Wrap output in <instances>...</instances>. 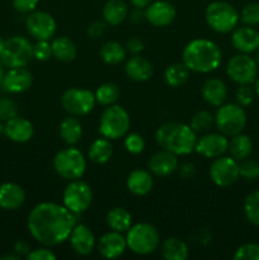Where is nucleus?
I'll return each instance as SVG.
<instances>
[{
  "label": "nucleus",
  "instance_id": "nucleus-1",
  "mask_svg": "<svg viewBox=\"0 0 259 260\" xmlns=\"http://www.w3.org/2000/svg\"><path fill=\"white\" fill-rule=\"evenodd\" d=\"M76 216L63 205L42 202L30 210L27 226L37 243L52 248L69 240L74 226L78 223Z\"/></svg>",
  "mask_w": 259,
  "mask_h": 260
},
{
  "label": "nucleus",
  "instance_id": "nucleus-2",
  "mask_svg": "<svg viewBox=\"0 0 259 260\" xmlns=\"http://www.w3.org/2000/svg\"><path fill=\"white\" fill-rule=\"evenodd\" d=\"M182 58L184 65L193 73L208 74L220 68L222 52L213 41L195 38L183 48Z\"/></svg>",
  "mask_w": 259,
  "mask_h": 260
},
{
  "label": "nucleus",
  "instance_id": "nucleus-3",
  "mask_svg": "<svg viewBox=\"0 0 259 260\" xmlns=\"http://www.w3.org/2000/svg\"><path fill=\"white\" fill-rule=\"evenodd\" d=\"M155 139L161 149L168 150L177 156H185L195 151L198 137L189 124L170 121L163 123L156 129Z\"/></svg>",
  "mask_w": 259,
  "mask_h": 260
},
{
  "label": "nucleus",
  "instance_id": "nucleus-4",
  "mask_svg": "<svg viewBox=\"0 0 259 260\" xmlns=\"http://www.w3.org/2000/svg\"><path fill=\"white\" fill-rule=\"evenodd\" d=\"M127 249L137 255L152 254L160 245V234L155 226L146 222L132 225L126 233Z\"/></svg>",
  "mask_w": 259,
  "mask_h": 260
},
{
  "label": "nucleus",
  "instance_id": "nucleus-5",
  "mask_svg": "<svg viewBox=\"0 0 259 260\" xmlns=\"http://www.w3.org/2000/svg\"><path fill=\"white\" fill-rule=\"evenodd\" d=\"M205 19L208 27L215 32L230 33L238 27L240 14L230 3L216 0L206 8Z\"/></svg>",
  "mask_w": 259,
  "mask_h": 260
},
{
  "label": "nucleus",
  "instance_id": "nucleus-6",
  "mask_svg": "<svg viewBox=\"0 0 259 260\" xmlns=\"http://www.w3.org/2000/svg\"><path fill=\"white\" fill-rule=\"evenodd\" d=\"M131 119L123 107L118 104L108 106L99 118V134L108 140H118L128 134Z\"/></svg>",
  "mask_w": 259,
  "mask_h": 260
},
{
  "label": "nucleus",
  "instance_id": "nucleus-7",
  "mask_svg": "<svg viewBox=\"0 0 259 260\" xmlns=\"http://www.w3.org/2000/svg\"><path fill=\"white\" fill-rule=\"evenodd\" d=\"M53 169L65 180L81 179L86 170V159L74 146L60 150L53 157Z\"/></svg>",
  "mask_w": 259,
  "mask_h": 260
},
{
  "label": "nucleus",
  "instance_id": "nucleus-8",
  "mask_svg": "<svg viewBox=\"0 0 259 260\" xmlns=\"http://www.w3.org/2000/svg\"><path fill=\"white\" fill-rule=\"evenodd\" d=\"M33 58V45L22 36H14L4 41L0 60L8 69L25 68Z\"/></svg>",
  "mask_w": 259,
  "mask_h": 260
},
{
  "label": "nucleus",
  "instance_id": "nucleus-9",
  "mask_svg": "<svg viewBox=\"0 0 259 260\" xmlns=\"http://www.w3.org/2000/svg\"><path fill=\"white\" fill-rule=\"evenodd\" d=\"M246 113L244 107L239 106L238 103H223L216 111L215 114V126L217 127L218 132L225 136H235L241 134L246 126Z\"/></svg>",
  "mask_w": 259,
  "mask_h": 260
},
{
  "label": "nucleus",
  "instance_id": "nucleus-10",
  "mask_svg": "<svg viewBox=\"0 0 259 260\" xmlns=\"http://www.w3.org/2000/svg\"><path fill=\"white\" fill-rule=\"evenodd\" d=\"M62 202L75 215L85 212L93 202V192L88 183L81 179L70 180L62 193Z\"/></svg>",
  "mask_w": 259,
  "mask_h": 260
},
{
  "label": "nucleus",
  "instance_id": "nucleus-11",
  "mask_svg": "<svg viewBox=\"0 0 259 260\" xmlns=\"http://www.w3.org/2000/svg\"><path fill=\"white\" fill-rule=\"evenodd\" d=\"M61 106L63 111L75 117L86 116L95 107L96 101L93 91L84 88H70L61 95Z\"/></svg>",
  "mask_w": 259,
  "mask_h": 260
},
{
  "label": "nucleus",
  "instance_id": "nucleus-12",
  "mask_svg": "<svg viewBox=\"0 0 259 260\" xmlns=\"http://www.w3.org/2000/svg\"><path fill=\"white\" fill-rule=\"evenodd\" d=\"M226 74L234 83L239 85L253 84L258 74V65L248 53H238L229 60L226 65Z\"/></svg>",
  "mask_w": 259,
  "mask_h": 260
},
{
  "label": "nucleus",
  "instance_id": "nucleus-13",
  "mask_svg": "<svg viewBox=\"0 0 259 260\" xmlns=\"http://www.w3.org/2000/svg\"><path fill=\"white\" fill-rule=\"evenodd\" d=\"M211 180L215 185L221 188L231 187L240 178L239 161L231 156H218L211 162L208 170Z\"/></svg>",
  "mask_w": 259,
  "mask_h": 260
},
{
  "label": "nucleus",
  "instance_id": "nucleus-14",
  "mask_svg": "<svg viewBox=\"0 0 259 260\" xmlns=\"http://www.w3.org/2000/svg\"><path fill=\"white\" fill-rule=\"evenodd\" d=\"M56 20L50 13L43 10H33L28 13L25 28L30 37L37 41H50L56 33Z\"/></svg>",
  "mask_w": 259,
  "mask_h": 260
},
{
  "label": "nucleus",
  "instance_id": "nucleus-15",
  "mask_svg": "<svg viewBox=\"0 0 259 260\" xmlns=\"http://www.w3.org/2000/svg\"><path fill=\"white\" fill-rule=\"evenodd\" d=\"M228 136L222 135L221 132L218 134L207 132L197 139L195 151L207 159H216L218 156H222L228 151Z\"/></svg>",
  "mask_w": 259,
  "mask_h": 260
},
{
  "label": "nucleus",
  "instance_id": "nucleus-16",
  "mask_svg": "<svg viewBox=\"0 0 259 260\" xmlns=\"http://www.w3.org/2000/svg\"><path fill=\"white\" fill-rule=\"evenodd\" d=\"M177 17V10L172 3L167 0L151 2L145 8V20L154 27H167L172 24Z\"/></svg>",
  "mask_w": 259,
  "mask_h": 260
},
{
  "label": "nucleus",
  "instance_id": "nucleus-17",
  "mask_svg": "<svg viewBox=\"0 0 259 260\" xmlns=\"http://www.w3.org/2000/svg\"><path fill=\"white\" fill-rule=\"evenodd\" d=\"M33 76L29 70L25 68H14L9 69L5 73L2 80L3 90L10 94H20L27 91L32 86Z\"/></svg>",
  "mask_w": 259,
  "mask_h": 260
},
{
  "label": "nucleus",
  "instance_id": "nucleus-18",
  "mask_svg": "<svg viewBox=\"0 0 259 260\" xmlns=\"http://www.w3.org/2000/svg\"><path fill=\"white\" fill-rule=\"evenodd\" d=\"M99 254L106 259H117L123 255L127 249L126 236L118 231H109L102 235L96 244Z\"/></svg>",
  "mask_w": 259,
  "mask_h": 260
},
{
  "label": "nucleus",
  "instance_id": "nucleus-19",
  "mask_svg": "<svg viewBox=\"0 0 259 260\" xmlns=\"http://www.w3.org/2000/svg\"><path fill=\"white\" fill-rule=\"evenodd\" d=\"M71 249L78 255L86 256L95 248V236L93 231L84 223H76L69 236Z\"/></svg>",
  "mask_w": 259,
  "mask_h": 260
},
{
  "label": "nucleus",
  "instance_id": "nucleus-20",
  "mask_svg": "<svg viewBox=\"0 0 259 260\" xmlns=\"http://www.w3.org/2000/svg\"><path fill=\"white\" fill-rule=\"evenodd\" d=\"M231 45L241 53L249 55L256 52L259 48V32L249 25L235 28L231 35Z\"/></svg>",
  "mask_w": 259,
  "mask_h": 260
},
{
  "label": "nucleus",
  "instance_id": "nucleus-21",
  "mask_svg": "<svg viewBox=\"0 0 259 260\" xmlns=\"http://www.w3.org/2000/svg\"><path fill=\"white\" fill-rule=\"evenodd\" d=\"M178 165H179V160H178L177 155L161 149L150 157L147 167H149L151 174L156 175V177H168L177 172Z\"/></svg>",
  "mask_w": 259,
  "mask_h": 260
},
{
  "label": "nucleus",
  "instance_id": "nucleus-22",
  "mask_svg": "<svg viewBox=\"0 0 259 260\" xmlns=\"http://www.w3.org/2000/svg\"><path fill=\"white\" fill-rule=\"evenodd\" d=\"M35 135V127L28 119L15 116L5 122V136L17 144H25Z\"/></svg>",
  "mask_w": 259,
  "mask_h": 260
},
{
  "label": "nucleus",
  "instance_id": "nucleus-23",
  "mask_svg": "<svg viewBox=\"0 0 259 260\" xmlns=\"http://www.w3.org/2000/svg\"><path fill=\"white\" fill-rule=\"evenodd\" d=\"M124 73L130 80L136 81V83H144L151 78L154 74V68L149 60L140 55H134L126 61Z\"/></svg>",
  "mask_w": 259,
  "mask_h": 260
},
{
  "label": "nucleus",
  "instance_id": "nucleus-24",
  "mask_svg": "<svg viewBox=\"0 0 259 260\" xmlns=\"http://www.w3.org/2000/svg\"><path fill=\"white\" fill-rule=\"evenodd\" d=\"M201 94L206 103L212 107H220L228 98V86L221 79L210 78L203 83Z\"/></svg>",
  "mask_w": 259,
  "mask_h": 260
},
{
  "label": "nucleus",
  "instance_id": "nucleus-25",
  "mask_svg": "<svg viewBox=\"0 0 259 260\" xmlns=\"http://www.w3.org/2000/svg\"><path fill=\"white\" fill-rule=\"evenodd\" d=\"M25 201V192L15 183H4L0 185V208L15 211L22 207Z\"/></svg>",
  "mask_w": 259,
  "mask_h": 260
},
{
  "label": "nucleus",
  "instance_id": "nucleus-26",
  "mask_svg": "<svg viewBox=\"0 0 259 260\" xmlns=\"http://www.w3.org/2000/svg\"><path fill=\"white\" fill-rule=\"evenodd\" d=\"M127 189L137 197H142L150 193L154 185V179L150 170L135 169L128 174L126 180Z\"/></svg>",
  "mask_w": 259,
  "mask_h": 260
},
{
  "label": "nucleus",
  "instance_id": "nucleus-27",
  "mask_svg": "<svg viewBox=\"0 0 259 260\" xmlns=\"http://www.w3.org/2000/svg\"><path fill=\"white\" fill-rule=\"evenodd\" d=\"M51 48H52V57L61 62H70V61L75 60L76 55H78V47H76L75 42L65 36L53 38L51 42Z\"/></svg>",
  "mask_w": 259,
  "mask_h": 260
},
{
  "label": "nucleus",
  "instance_id": "nucleus-28",
  "mask_svg": "<svg viewBox=\"0 0 259 260\" xmlns=\"http://www.w3.org/2000/svg\"><path fill=\"white\" fill-rule=\"evenodd\" d=\"M102 15L107 24L118 25L128 17V5L123 0H108L104 4Z\"/></svg>",
  "mask_w": 259,
  "mask_h": 260
},
{
  "label": "nucleus",
  "instance_id": "nucleus-29",
  "mask_svg": "<svg viewBox=\"0 0 259 260\" xmlns=\"http://www.w3.org/2000/svg\"><path fill=\"white\" fill-rule=\"evenodd\" d=\"M60 137L69 146H75L83 136V126L75 116H70L60 123Z\"/></svg>",
  "mask_w": 259,
  "mask_h": 260
},
{
  "label": "nucleus",
  "instance_id": "nucleus-30",
  "mask_svg": "<svg viewBox=\"0 0 259 260\" xmlns=\"http://www.w3.org/2000/svg\"><path fill=\"white\" fill-rule=\"evenodd\" d=\"M113 155V145L111 140L102 136L101 139H96L91 142L88 150V157L90 161L95 164H106L111 160Z\"/></svg>",
  "mask_w": 259,
  "mask_h": 260
},
{
  "label": "nucleus",
  "instance_id": "nucleus-31",
  "mask_svg": "<svg viewBox=\"0 0 259 260\" xmlns=\"http://www.w3.org/2000/svg\"><path fill=\"white\" fill-rule=\"evenodd\" d=\"M228 151L230 152V156L234 157L238 161L246 159L251 155L253 151V141L248 135L238 134L235 136H231L229 140Z\"/></svg>",
  "mask_w": 259,
  "mask_h": 260
},
{
  "label": "nucleus",
  "instance_id": "nucleus-32",
  "mask_svg": "<svg viewBox=\"0 0 259 260\" xmlns=\"http://www.w3.org/2000/svg\"><path fill=\"white\" fill-rule=\"evenodd\" d=\"M161 255L167 260H185L189 256V249L179 238H168L161 244Z\"/></svg>",
  "mask_w": 259,
  "mask_h": 260
},
{
  "label": "nucleus",
  "instance_id": "nucleus-33",
  "mask_svg": "<svg viewBox=\"0 0 259 260\" xmlns=\"http://www.w3.org/2000/svg\"><path fill=\"white\" fill-rule=\"evenodd\" d=\"M126 55L127 50L124 48V46L116 41H108V42L103 43L99 50V57L107 65H118L122 61H124Z\"/></svg>",
  "mask_w": 259,
  "mask_h": 260
},
{
  "label": "nucleus",
  "instance_id": "nucleus-34",
  "mask_svg": "<svg viewBox=\"0 0 259 260\" xmlns=\"http://www.w3.org/2000/svg\"><path fill=\"white\" fill-rule=\"evenodd\" d=\"M107 223L109 229L118 233H127L132 226V216L126 208L114 207L107 213Z\"/></svg>",
  "mask_w": 259,
  "mask_h": 260
},
{
  "label": "nucleus",
  "instance_id": "nucleus-35",
  "mask_svg": "<svg viewBox=\"0 0 259 260\" xmlns=\"http://www.w3.org/2000/svg\"><path fill=\"white\" fill-rule=\"evenodd\" d=\"M189 74L190 70L184 65L183 61L172 63L165 69V83L172 88H178V86H182L183 84L187 83V80L189 79Z\"/></svg>",
  "mask_w": 259,
  "mask_h": 260
},
{
  "label": "nucleus",
  "instance_id": "nucleus-36",
  "mask_svg": "<svg viewBox=\"0 0 259 260\" xmlns=\"http://www.w3.org/2000/svg\"><path fill=\"white\" fill-rule=\"evenodd\" d=\"M94 95H95L96 103L108 107L112 104H116L119 95H121V91H119L118 85H116L114 83H104L96 88Z\"/></svg>",
  "mask_w": 259,
  "mask_h": 260
},
{
  "label": "nucleus",
  "instance_id": "nucleus-37",
  "mask_svg": "<svg viewBox=\"0 0 259 260\" xmlns=\"http://www.w3.org/2000/svg\"><path fill=\"white\" fill-rule=\"evenodd\" d=\"M244 215L251 225L259 228V190L250 192L244 200Z\"/></svg>",
  "mask_w": 259,
  "mask_h": 260
},
{
  "label": "nucleus",
  "instance_id": "nucleus-38",
  "mask_svg": "<svg viewBox=\"0 0 259 260\" xmlns=\"http://www.w3.org/2000/svg\"><path fill=\"white\" fill-rule=\"evenodd\" d=\"M215 124V116L208 111H200L190 118L189 126L197 135H203L210 132Z\"/></svg>",
  "mask_w": 259,
  "mask_h": 260
},
{
  "label": "nucleus",
  "instance_id": "nucleus-39",
  "mask_svg": "<svg viewBox=\"0 0 259 260\" xmlns=\"http://www.w3.org/2000/svg\"><path fill=\"white\" fill-rule=\"evenodd\" d=\"M240 19L244 25H249V27L259 25V3L251 2L246 4L241 10Z\"/></svg>",
  "mask_w": 259,
  "mask_h": 260
},
{
  "label": "nucleus",
  "instance_id": "nucleus-40",
  "mask_svg": "<svg viewBox=\"0 0 259 260\" xmlns=\"http://www.w3.org/2000/svg\"><path fill=\"white\" fill-rule=\"evenodd\" d=\"M239 173H240V178L245 180H255L259 178V162L253 159L241 160L239 162Z\"/></svg>",
  "mask_w": 259,
  "mask_h": 260
},
{
  "label": "nucleus",
  "instance_id": "nucleus-41",
  "mask_svg": "<svg viewBox=\"0 0 259 260\" xmlns=\"http://www.w3.org/2000/svg\"><path fill=\"white\" fill-rule=\"evenodd\" d=\"M145 140L141 135L132 132V134H127L124 136V149L127 152L132 155H139L141 154L145 150Z\"/></svg>",
  "mask_w": 259,
  "mask_h": 260
},
{
  "label": "nucleus",
  "instance_id": "nucleus-42",
  "mask_svg": "<svg viewBox=\"0 0 259 260\" xmlns=\"http://www.w3.org/2000/svg\"><path fill=\"white\" fill-rule=\"evenodd\" d=\"M233 258L235 260H259V244L248 243L239 246Z\"/></svg>",
  "mask_w": 259,
  "mask_h": 260
},
{
  "label": "nucleus",
  "instance_id": "nucleus-43",
  "mask_svg": "<svg viewBox=\"0 0 259 260\" xmlns=\"http://www.w3.org/2000/svg\"><path fill=\"white\" fill-rule=\"evenodd\" d=\"M254 96H255V90L250 86V84H244V85H239V88L235 91L236 103L241 107H249L254 102Z\"/></svg>",
  "mask_w": 259,
  "mask_h": 260
},
{
  "label": "nucleus",
  "instance_id": "nucleus-44",
  "mask_svg": "<svg viewBox=\"0 0 259 260\" xmlns=\"http://www.w3.org/2000/svg\"><path fill=\"white\" fill-rule=\"evenodd\" d=\"M18 116V104L10 98H0V121L7 122Z\"/></svg>",
  "mask_w": 259,
  "mask_h": 260
},
{
  "label": "nucleus",
  "instance_id": "nucleus-45",
  "mask_svg": "<svg viewBox=\"0 0 259 260\" xmlns=\"http://www.w3.org/2000/svg\"><path fill=\"white\" fill-rule=\"evenodd\" d=\"M33 57L38 61H48L52 57V48L50 41H37L33 45Z\"/></svg>",
  "mask_w": 259,
  "mask_h": 260
},
{
  "label": "nucleus",
  "instance_id": "nucleus-46",
  "mask_svg": "<svg viewBox=\"0 0 259 260\" xmlns=\"http://www.w3.org/2000/svg\"><path fill=\"white\" fill-rule=\"evenodd\" d=\"M25 258L28 260H55L56 255L48 246H43L30 250Z\"/></svg>",
  "mask_w": 259,
  "mask_h": 260
},
{
  "label": "nucleus",
  "instance_id": "nucleus-47",
  "mask_svg": "<svg viewBox=\"0 0 259 260\" xmlns=\"http://www.w3.org/2000/svg\"><path fill=\"white\" fill-rule=\"evenodd\" d=\"M106 29L107 23L104 20H95V22H93L89 25L86 33H88V36L91 40H98V38H101L106 33Z\"/></svg>",
  "mask_w": 259,
  "mask_h": 260
},
{
  "label": "nucleus",
  "instance_id": "nucleus-48",
  "mask_svg": "<svg viewBox=\"0 0 259 260\" xmlns=\"http://www.w3.org/2000/svg\"><path fill=\"white\" fill-rule=\"evenodd\" d=\"M40 0H12L14 9L19 13H30L36 10Z\"/></svg>",
  "mask_w": 259,
  "mask_h": 260
},
{
  "label": "nucleus",
  "instance_id": "nucleus-49",
  "mask_svg": "<svg viewBox=\"0 0 259 260\" xmlns=\"http://www.w3.org/2000/svg\"><path fill=\"white\" fill-rule=\"evenodd\" d=\"M144 42L139 37H131L126 42V50L132 55H139L144 51Z\"/></svg>",
  "mask_w": 259,
  "mask_h": 260
},
{
  "label": "nucleus",
  "instance_id": "nucleus-50",
  "mask_svg": "<svg viewBox=\"0 0 259 260\" xmlns=\"http://www.w3.org/2000/svg\"><path fill=\"white\" fill-rule=\"evenodd\" d=\"M178 173H179V177L183 179H190V178L195 175L196 173V167L189 161L182 162L180 165H178Z\"/></svg>",
  "mask_w": 259,
  "mask_h": 260
},
{
  "label": "nucleus",
  "instance_id": "nucleus-51",
  "mask_svg": "<svg viewBox=\"0 0 259 260\" xmlns=\"http://www.w3.org/2000/svg\"><path fill=\"white\" fill-rule=\"evenodd\" d=\"M13 251L22 258V256L28 255V253L30 251V248L29 245H28V243H25V241L18 240L17 243L14 244V246H13Z\"/></svg>",
  "mask_w": 259,
  "mask_h": 260
},
{
  "label": "nucleus",
  "instance_id": "nucleus-52",
  "mask_svg": "<svg viewBox=\"0 0 259 260\" xmlns=\"http://www.w3.org/2000/svg\"><path fill=\"white\" fill-rule=\"evenodd\" d=\"M130 19L134 23H141L142 20H145V9L135 8L134 12L130 13Z\"/></svg>",
  "mask_w": 259,
  "mask_h": 260
},
{
  "label": "nucleus",
  "instance_id": "nucleus-53",
  "mask_svg": "<svg viewBox=\"0 0 259 260\" xmlns=\"http://www.w3.org/2000/svg\"><path fill=\"white\" fill-rule=\"evenodd\" d=\"M131 4L134 5L135 8H139V9H145L152 0H130Z\"/></svg>",
  "mask_w": 259,
  "mask_h": 260
},
{
  "label": "nucleus",
  "instance_id": "nucleus-54",
  "mask_svg": "<svg viewBox=\"0 0 259 260\" xmlns=\"http://www.w3.org/2000/svg\"><path fill=\"white\" fill-rule=\"evenodd\" d=\"M20 256L17 254H5V255L0 256V260H19Z\"/></svg>",
  "mask_w": 259,
  "mask_h": 260
},
{
  "label": "nucleus",
  "instance_id": "nucleus-55",
  "mask_svg": "<svg viewBox=\"0 0 259 260\" xmlns=\"http://www.w3.org/2000/svg\"><path fill=\"white\" fill-rule=\"evenodd\" d=\"M5 75V65L3 63V61L0 60V84H2V80L3 78H4Z\"/></svg>",
  "mask_w": 259,
  "mask_h": 260
},
{
  "label": "nucleus",
  "instance_id": "nucleus-56",
  "mask_svg": "<svg viewBox=\"0 0 259 260\" xmlns=\"http://www.w3.org/2000/svg\"><path fill=\"white\" fill-rule=\"evenodd\" d=\"M255 85H254V90H255V94L259 96V79H255Z\"/></svg>",
  "mask_w": 259,
  "mask_h": 260
},
{
  "label": "nucleus",
  "instance_id": "nucleus-57",
  "mask_svg": "<svg viewBox=\"0 0 259 260\" xmlns=\"http://www.w3.org/2000/svg\"><path fill=\"white\" fill-rule=\"evenodd\" d=\"M5 135V123H3V121H0V136Z\"/></svg>",
  "mask_w": 259,
  "mask_h": 260
},
{
  "label": "nucleus",
  "instance_id": "nucleus-58",
  "mask_svg": "<svg viewBox=\"0 0 259 260\" xmlns=\"http://www.w3.org/2000/svg\"><path fill=\"white\" fill-rule=\"evenodd\" d=\"M255 61H256V65H258V69H259V48H258V51H256V58H255Z\"/></svg>",
  "mask_w": 259,
  "mask_h": 260
},
{
  "label": "nucleus",
  "instance_id": "nucleus-59",
  "mask_svg": "<svg viewBox=\"0 0 259 260\" xmlns=\"http://www.w3.org/2000/svg\"><path fill=\"white\" fill-rule=\"evenodd\" d=\"M3 45H4V40H3V38L0 37V51H2V48H3Z\"/></svg>",
  "mask_w": 259,
  "mask_h": 260
}]
</instances>
